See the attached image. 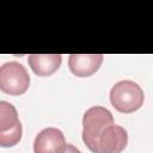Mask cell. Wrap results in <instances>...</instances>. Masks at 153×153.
Returning a JSON list of instances; mask_svg holds the SVG:
<instances>
[{
  "mask_svg": "<svg viewBox=\"0 0 153 153\" xmlns=\"http://www.w3.org/2000/svg\"><path fill=\"white\" fill-rule=\"evenodd\" d=\"M110 124H114V117L106 108L96 105L85 111L82 117V140L91 152L98 153V137Z\"/></svg>",
  "mask_w": 153,
  "mask_h": 153,
  "instance_id": "obj_1",
  "label": "cell"
},
{
  "mask_svg": "<svg viewBox=\"0 0 153 153\" xmlns=\"http://www.w3.org/2000/svg\"><path fill=\"white\" fill-rule=\"evenodd\" d=\"M145 100L142 88L131 80H122L115 84L110 91V102L112 106L123 114H130L139 110Z\"/></svg>",
  "mask_w": 153,
  "mask_h": 153,
  "instance_id": "obj_2",
  "label": "cell"
},
{
  "mask_svg": "<svg viewBox=\"0 0 153 153\" xmlns=\"http://www.w3.org/2000/svg\"><path fill=\"white\" fill-rule=\"evenodd\" d=\"M30 75L26 68L17 62H6L0 67V90L10 96H19L27 91Z\"/></svg>",
  "mask_w": 153,
  "mask_h": 153,
  "instance_id": "obj_3",
  "label": "cell"
},
{
  "mask_svg": "<svg viewBox=\"0 0 153 153\" xmlns=\"http://www.w3.org/2000/svg\"><path fill=\"white\" fill-rule=\"evenodd\" d=\"M127 143V130L121 126L110 124L98 137V153H121Z\"/></svg>",
  "mask_w": 153,
  "mask_h": 153,
  "instance_id": "obj_4",
  "label": "cell"
},
{
  "mask_svg": "<svg viewBox=\"0 0 153 153\" xmlns=\"http://www.w3.org/2000/svg\"><path fill=\"white\" fill-rule=\"evenodd\" d=\"M66 145L63 133L57 128H45L41 130L33 141L35 153H59Z\"/></svg>",
  "mask_w": 153,
  "mask_h": 153,
  "instance_id": "obj_5",
  "label": "cell"
},
{
  "mask_svg": "<svg viewBox=\"0 0 153 153\" xmlns=\"http://www.w3.org/2000/svg\"><path fill=\"white\" fill-rule=\"evenodd\" d=\"M103 59V54H72L68 59V66L74 75L85 78L99 69Z\"/></svg>",
  "mask_w": 153,
  "mask_h": 153,
  "instance_id": "obj_6",
  "label": "cell"
},
{
  "mask_svg": "<svg viewBox=\"0 0 153 153\" xmlns=\"http://www.w3.org/2000/svg\"><path fill=\"white\" fill-rule=\"evenodd\" d=\"M27 62L35 74L39 76H49L55 73L62 62L60 54H31Z\"/></svg>",
  "mask_w": 153,
  "mask_h": 153,
  "instance_id": "obj_7",
  "label": "cell"
},
{
  "mask_svg": "<svg viewBox=\"0 0 153 153\" xmlns=\"http://www.w3.org/2000/svg\"><path fill=\"white\" fill-rule=\"evenodd\" d=\"M20 123L17 109L6 100H0V133L12 130Z\"/></svg>",
  "mask_w": 153,
  "mask_h": 153,
  "instance_id": "obj_8",
  "label": "cell"
},
{
  "mask_svg": "<svg viewBox=\"0 0 153 153\" xmlns=\"http://www.w3.org/2000/svg\"><path fill=\"white\" fill-rule=\"evenodd\" d=\"M22 123L16 126L12 130L6 133H0V147H13L22 139Z\"/></svg>",
  "mask_w": 153,
  "mask_h": 153,
  "instance_id": "obj_9",
  "label": "cell"
},
{
  "mask_svg": "<svg viewBox=\"0 0 153 153\" xmlns=\"http://www.w3.org/2000/svg\"><path fill=\"white\" fill-rule=\"evenodd\" d=\"M59 153H81L75 146H73V145H71V143H66L61 149H60V152Z\"/></svg>",
  "mask_w": 153,
  "mask_h": 153,
  "instance_id": "obj_10",
  "label": "cell"
}]
</instances>
